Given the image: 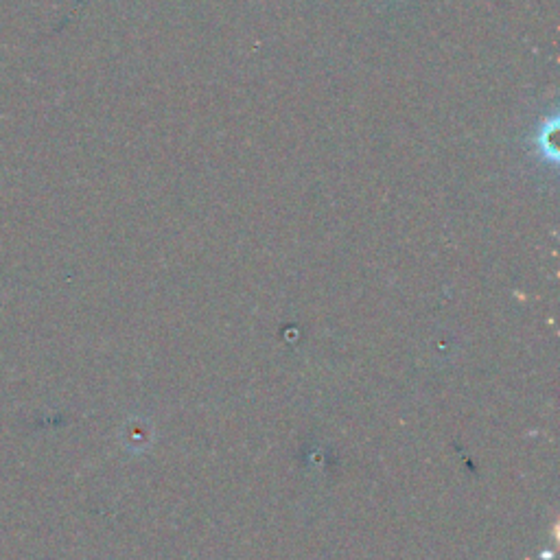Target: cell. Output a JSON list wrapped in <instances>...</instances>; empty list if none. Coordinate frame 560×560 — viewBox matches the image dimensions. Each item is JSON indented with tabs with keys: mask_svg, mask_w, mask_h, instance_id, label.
Returning a JSON list of instances; mask_svg holds the SVG:
<instances>
[{
	"mask_svg": "<svg viewBox=\"0 0 560 560\" xmlns=\"http://www.w3.org/2000/svg\"><path fill=\"white\" fill-rule=\"evenodd\" d=\"M556 130H558V116L554 114L552 119H545L539 125V132H536L534 145L539 149V156L552 160L554 165L558 162V151H556Z\"/></svg>",
	"mask_w": 560,
	"mask_h": 560,
	"instance_id": "cell-1",
	"label": "cell"
}]
</instances>
